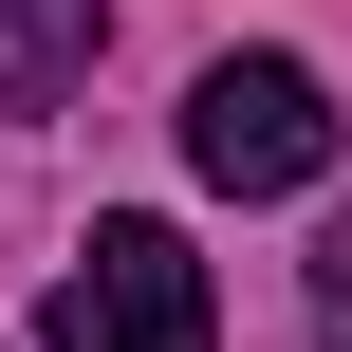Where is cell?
I'll list each match as a JSON object with an SVG mask.
<instances>
[{
  "label": "cell",
  "mask_w": 352,
  "mask_h": 352,
  "mask_svg": "<svg viewBox=\"0 0 352 352\" xmlns=\"http://www.w3.org/2000/svg\"><path fill=\"white\" fill-rule=\"evenodd\" d=\"M186 167H204L223 204H297V186L334 167V93H316L297 56H204V93H186Z\"/></svg>",
  "instance_id": "7a4b0ae2"
},
{
  "label": "cell",
  "mask_w": 352,
  "mask_h": 352,
  "mask_svg": "<svg viewBox=\"0 0 352 352\" xmlns=\"http://www.w3.org/2000/svg\"><path fill=\"white\" fill-rule=\"evenodd\" d=\"M316 334L352 352V241H334V260H316Z\"/></svg>",
  "instance_id": "277c9868"
},
{
  "label": "cell",
  "mask_w": 352,
  "mask_h": 352,
  "mask_svg": "<svg viewBox=\"0 0 352 352\" xmlns=\"http://www.w3.org/2000/svg\"><path fill=\"white\" fill-rule=\"evenodd\" d=\"M93 37H111V0H0V111H56L93 74Z\"/></svg>",
  "instance_id": "3957f363"
},
{
  "label": "cell",
  "mask_w": 352,
  "mask_h": 352,
  "mask_svg": "<svg viewBox=\"0 0 352 352\" xmlns=\"http://www.w3.org/2000/svg\"><path fill=\"white\" fill-rule=\"evenodd\" d=\"M37 352H223L204 260H186L167 223H93V241H74V278L37 297Z\"/></svg>",
  "instance_id": "6da1fadb"
}]
</instances>
